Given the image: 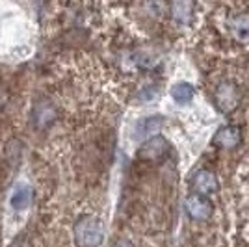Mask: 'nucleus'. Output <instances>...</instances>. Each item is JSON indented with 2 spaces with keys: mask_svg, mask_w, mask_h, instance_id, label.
<instances>
[{
  "mask_svg": "<svg viewBox=\"0 0 249 247\" xmlns=\"http://www.w3.org/2000/svg\"><path fill=\"white\" fill-rule=\"evenodd\" d=\"M73 234L78 247H99L104 242V225L97 216L84 214L76 219Z\"/></svg>",
  "mask_w": 249,
  "mask_h": 247,
  "instance_id": "nucleus-1",
  "label": "nucleus"
},
{
  "mask_svg": "<svg viewBox=\"0 0 249 247\" xmlns=\"http://www.w3.org/2000/svg\"><path fill=\"white\" fill-rule=\"evenodd\" d=\"M212 103L216 106V110L223 115L234 113L240 108V103H242V88L238 86V82H234L231 78L221 80L214 88Z\"/></svg>",
  "mask_w": 249,
  "mask_h": 247,
  "instance_id": "nucleus-2",
  "label": "nucleus"
},
{
  "mask_svg": "<svg viewBox=\"0 0 249 247\" xmlns=\"http://www.w3.org/2000/svg\"><path fill=\"white\" fill-rule=\"evenodd\" d=\"M190 190L196 195L212 197L219 192L218 175L208 167H199L194 171V175L190 176Z\"/></svg>",
  "mask_w": 249,
  "mask_h": 247,
  "instance_id": "nucleus-3",
  "label": "nucleus"
},
{
  "mask_svg": "<svg viewBox=\"0 0 249 247\" xmlns=\"http://www.w3.org/2000/svg\"><path fill=\"white\" fill-rule=\"evenodd\" d=\"M169 151H171L169 141L162 134H156L140 145L136 158L142 162H160L169 155Z\"/></svg>",
  "mask_w": 249,
  "mask_h": 247,
  "instance_id": "nucleus-4",
  "label": "nucleus"
},
{
  "mask_svg": "<svg viewBox=\"0 0 249 247\" xmlns=\"http://www.w3.org/2000/svg\"><path fill=\"white\" fill-rule=\"evenodd\" d=\"M184 212L192 221H208L214 214V203L210 197L190 194L184 199Z\"/></svg>",
  "mask_w": 249,
  "mask_h": 247,
  "instance_id": "nucleus-5",
  "label": "nucleus"
},
{
  "mask_svg": "<svg viewBox=\"0 0 249 247\" xmlns=\"http://www.w3.org/2000/svg\"><path fill=\"white\" fill-rule=\"evenodd\" d=\"M242 140H244V136H242V128L238 124H223L214 132L210 143L219 151H234L242 145Z\"/></svg>",
  "mask_w": 249,
  "mask_h": 247,
  "instance_id": "nucleus-6",
  "label": "nucleus"
},
{
  "mask_svg": "<svg viewBox=\"0 0 249 247\" xmlns=\"http://www.w3.org/2000/svg\"><path fill=\"white\" fill-rule=\"evenodd\" d=\"M164 117L162 115H147V117H142L138 119L132 126V136L134 140H149L156 136L162 128H164Z\"/></svg>",
  "mask_w": 249,
  "mask_h": 247,
  "instance_id": "nucleus-7",
  "label": "nucleus"
},
{
  "mask_svg": "<svg viewBox=\"0 0 249 247\" xmlns=\"http://www.w3.org/2000/svg\"><path fill=\"white\" fill-rule=\"evenodd\" d=\"M227 28L234 41L240 45H249V11H240L231 15Z\"/></svg>",
  "mask_w": 249,
  "mask_h": 247,
  "instance_id": "nucleus-8",
  "label": "nucleus"
},
{
  "mask_svg": "<svg viewBox=\"0 0 249 247\" xmlns=\"http://www.w3.org/2000/svg\"><path fill=\"white\" fill-rule=\"evenodd\" d=\"M32 199H34V190H32L30 184L26 182H21L13 188L10 197V205L13 210L21 212V210H26L28 206L32 205Z\"/></svg>",
  "mask_w": 249,
  "mask_h": 247,
  "instance_id": "nucleus-9",
  "label": "nucleus"
},
{
  "mask_svg": "<svg viewBox=\"0 0 249 247\" xmlns=\"http://www.w3.org/2000/svg\"><path fill=\"white\" fill-rule=\"evenodd\" d=\"M194 10H196V4L194 2H186V0H180V2H173L169 6V13H171V19L177 24H190L194 19Z\"/></svg>",
  "mask_w": 249,
  "mask_h": 247,
  "instance_id": "nucleus-10",
  "label": "nucleus"
},
{
  "mask_svg": "<svg viewBox=\"0 0 249 247\" xmlns=\"http://www.w3.org/2000/svg\"><path fill=\"white\" fill-rule=\"evenodd\" d=\"M171 99L175 101L177 104L184 106V104H190L194 99H196V88L190 82H177L171 86Z\"/></svg>",
  "mask_w": 249,
  "mask_h": 247,
  "instance_id": "nucleus-11",
  "label": "nucleus"
},
{
  "mask_svg": "<svg viewBox=\"0 0 249 247\" xmlns=\"http://www.w3.org/2000/svg\"><path fill=\"white\" fill-rule=\"evenodd\" d=\"M52 119H54V108H52L51 104H37V108H36V123L39 124V126H47Z\"/></svg>",
  "mask_w": 249,
  "mask_h": 247,
  "instance_id": "nucleus-12",
  "label": "nucleus"
},
{
  "mask_svg": "<svg viewBox=\"0 0 249 247\" xmlns=\"http://www.w3.org/2000/svg\"><path fill=\"white\" fill-rule=\"evenodd\" d=\"M112 247H134V244H132L130 240H124V238H121V240H117Z\"/></svg>",
  "mask_w": 249,
  "mask_h": 247,
  "instance_id": "nucleus-13",
  "label": "nucleus"
}]
</instances>
